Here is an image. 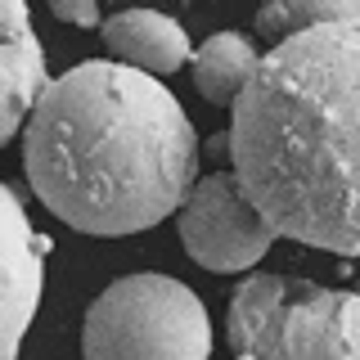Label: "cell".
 <instances>
[{
    "label": "cell",
    "mask_w": 360,
    "mask_h": 360,
    "mask_svg": "<svg viewBox=\"0 0 360 360\" xmlns=\"http://www.w3.org/2000/svg\"><path fill=\"white\" fill-rule=\"evenodd\" d=\"M27 185L82 234H140L198 185V135L162 77L86 59L54 77L22 127Z\"/></svg>",
    "instance_id": "1"
},
{
    "label": "cell",
    "mask_w": 360,
    "mask_h": 360,
    "mask_svg": "<svg viewBox=\"0 0 360 360\" xmlns=\"http://www.w3.org/2000/svg\"><path fill=\"white\" fill-rule=\"evenodd\" d=\"M225 149L284 239L360 257V22L270 45L234 104Z\"/></svg>",
    "instance_id": "2"
},
{
    "label": "cell",
    "mask_w": 360,
    "mask_h": 360,
    "mask_svg": "<svg viewBox=\"0 0 360 360\" xmlns=\"http://www.w3.org/2000/svg\"><path fill=\"white\" fill-rule=\"evenodd\" d=\"M225 338L243 360H360V292L248 275L230 297Z\"/></svg>",
    "instance_id": "3"
},
{
    "label": "cell",
    "mask_w": 360,
    "mask_h": 360,
    "mask_svg": "<svg viewBox=\"0 0 360 360\" xmlns=\"http://www.w3.org/2000/svg\"><path fill=\"white\" fill-rule=\"evenodd\" d=\"M86 360H207L212 320L198 292L172 275H122L90 302Z\"/></svg>",
    "instance_id": "4"
},
{
    "label": "cell",
    "mask_w": 360,
    "mask_h": 360,
    "mask_svg": "<svg viewBox=\"0 0 360 360\" xmlns=\"http://www.w3.org/2000/svg\"><path fill=\"white\" fill-rule=\"evenodd\" d=\"M284 234L266 221V212L248 198L234 172H212L194 185L180 207V243L202 270H252Z\"/></svg>",
    "instance_id": "5"
},
{
    "label": "cell",
    "mask_w": 360,
    "mask_h": 360,
    "mask_svg": "<svg viewBox=\"0 0 360 360\" xmlns=\"http://www.w3.org/2000/svg\"><path fill=\"white\" fill-rule=\"evenodd\" d=\"M0 212H5V360H18L22 333L32 329L37 307H41L45 248H50V239L32 230L14 189L0 194Z\"/></svg>",
    "instance_id": "6"
},
{
    "label": "cell",
    "mask_w": 360,
    "mask_h": 360,
    "mask_svg": "<svg viewBox=\"0 0 360 360\" xmlns=\"http://www.w3.org/2000/svg\"><path fill=\"white\" fill-rule=\"evenodd\" d=\"M5 9V59H0V82H5V99H0V135L14 140L27 127L37 99L45 95L50 77H45V50L32 27L27 0H0Z\"/></svg>",
    "instance_id": "7"
},
{
    "label": "cell",
    "mask_w": 360,
    "mask_h": 360,
    "mask_svg": "<svg viewBox=\"0 0 360 360\" xmlns=\"http://www.w3.org/2000/svg\"><path fill=\"white\" fill-rule=\"evenodd\" d=\"M99 37L112 50V59L144 68L153 77L180 72V68L194 59L189 32L172 14H158V9H122V14H108Z\"/></svg>",
    "instance_id": "8"
},
{
    "label": "cell",
    "mask_w": 360,
    "mask_h": 360,
    "mask_svg": "<svg viewBox=\"0 0 360 360\" xmlns=\"http://www.w3.org/2000/svg\"><path fill=\"white\" fill-rule=\"evenodd\" d=\"M189 68H194V86L207 104L234 108L248 82L257 77V68H262V54H257V45L243 32H217V37H207L194 50Z\"/></svg>",
    "instance_id": "9"
},
{
    "label": "cell",
    "mask_w": 360,
    "mask_h": 360,
    "mask_svg": "<svg viewBox=\"0 0 360 360\" xmlns=\"http://www.w3.org/2000/svg\"><path fill=\"white\" fill-rule=\"evenodd\" d=\"M329 22H360V0H266L257 14L262 37H292Z\"/></svg>",
    "instance_id": "10"
},
{
    "label": "cell",
    "mask_w": 360,
    "mask_h": 360,
    "mask_svg": "<svg viewBox=\"0 0 360 360\" xmlns=\"http://www.w3.org/2000/svg\"><path fill=\"white\" fill-rule=\"evenodd\" d=\"M50 14L72 27H104L99 18V0H50Z\"/></svg>",
    "instance_id": "11"
}]
</instances>
